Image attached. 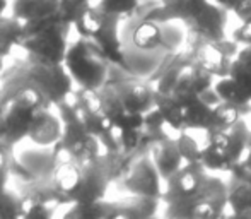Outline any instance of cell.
Listing matches in <instances>:
<instances>
[{
  "instance_id": "6da1fadb",
  "label": "cell",
  "mask_w": 251,
  "mask_h": 219,
  "mask_svg": "<svg viewBox=\"0 0 251 219\" xmlns=\"http://www.w3.org/2000/svg\"><path fill=\"white\" fill-rule=\"evenodd\" d=\"M63 65L77 87L100 91L109 81V62L93 40L79 38L69 47Z\"/></svg>"
},
{
  "instance_id": "7a4b0ae2",
  "label": "cell",
  "mask_w": 251,
  "mask_h": 219,
  "mask_svg": "<svg viewBox=\"0 0 251 219\" xmlns=\"http://www.w3.org/2000/svg\"><path fill=\"white\" fill-rule=\"evenodd\" d=\"M55 108L58 110V115L63 122V134L56 147L63 154L79 161V163L96 160L102 153L100 139L87 130V127L84 125V122L80 120L79 113L70 103V100L62 101Z\"/></svg>"
},
{
  "instance_id": "3957f363",
  "label": "cell",
  "mask_w": 251,
  "mask_h": 219,
  "mask_svg": "<svg viewBox=\"0 0 251 219\" xmlns=\"http://www.w3.org/2000/svg\"><path fill=\"white\" fill-rule=\"evenodd\" d=\"M23 79L33 82L40 87L41 93L47 96L53 107H56L62 101H67L74 93V79L70 77L69 70L63 63L51 65V63H33L26 62V67L19 70Z\"/></svg>"
},
{
  "instance_id": "277c9868",
  "label": "cell",
  "mask_w": 251,
  "mask_h": 219,
  "mask_svg": "<svg viewBox=\"0 0 251 219\" xmlns=\"http://www.w3.org/2000/svg\"><path fill=\"white\" fill-rule=\"evenodd\" d=\"M69 26L56 24V26L47 27L34 34L26 36L21 50L26 54V62L33 63H58L65 62V55L69 50Z\"/></svg>"
},
{
  "instance_id": "5b68a950",
  "label": "cell",
  "mask_w": 251,
  "mask_h": 219,
  "mask_svg": "<svg viewBox=\"0 0 251 219\" xmlns=\"http://www.w3.org/2000/svg\"><path fill=\"white\" fill-rule=\"evenodd\" d=\"M122 187L130 195L142 197H155L161 199L164 189H162V178L155 168L154 161L151 160V154H139L133 160L132 168L122 180Z\"/></svg>"
},
{
  "instance_id": "8992f818",
  "label": "cell",
  "mask_w": 251,
  "mask_h": 219,
  "mask_svg": "<svg viewBox=\"0 0 251 219\" xmlns=\"http://www.w3.org/2000/svg\"><path fill=\"white\" fill-rule=\"evenodd\" d=\"M101 154L96 160L80 163L82 180H80L77 192L74 193L72 202H100V200H104L111 180H109L106 166L102 163Z\"/></svg>"
},
{
  "instance_id": "52a82bcc",
  "label": "cell",
  "mask_w": 251,
  "mask_h": 219,
  "mask_svg": "<svg viewBox=\"0 0 251 219\" xmlns=\"http://www.w3.org/2000/svg\"><path fill=\"white\" fill-rule=\"evenodd\" d=\"M120 94L123 107L128 113H149L155 108V89L147 82L137 79L108 81Z\"/></svg>"
},
{
  "instance_id": "ba28073f",
  "label": "cell",
  "mask_w": 251,
  "mask_h": 219,
  "mask_svg": "<svg viewBox=\"0 0 251 219\" xmlns=\"http://www.w3.org/2000/svg\"><path fill=\"white\" fill-rule=\"evenodd\" d=\"M161 199L142 195H126L123 199L106 202L104 219H149L157 216Z\"/></svg>"
},
{
  "instance_id": "9c48e42d",
  "label": "cell",
  "mask_w": 251,
  "mask_h": 219,
  "mask_svg": "<svg viewBox=\"0 0 251 219\" xmlns=\"http://www.w3.org/2000/svg\"><path fill=\"white\" fill-rule=\"evenodd\" d=\"M51 108L53 107H45L38 110L33 122H31L29 132H27V139L34 146L45 147V149L55 147L60 142L63 134L62 118H60L58 113H53Z\"/></svg>"
},
{
  "instance_id": "30bf717a",
  "label": "cell",
  "mask_w": 251,
  "mask_h": 219,
  "mask_svg": "<svg viewBox=\"0 0 251 219\" xmlns=\"http://www.w3.org/2000/svg\"><path fill=\"white\" fill-rule=\"evenodd\" d=\"M58 154V160H56L55 166H53L51 173H50V178L55 185L56 192L63 197L65 200V206L67 204L72 202V197L74 193L77 192L80 185V180H82V166H80L79 161L72 160L69 158L67 154H63L58 147H53Z\"/></svg>"
},
{
  "instance_id": "8fae6325",
  "label": "cell",
  "mask_w": 251,
  "mask_h": 219,
  "mask_svg": "<svg viewBox=\"0 0 251 219\" xmlns=\"http://www.w3.org/2000/svg\"><path fill=\"white\" fill-rule=\"evenodd\" d=\"M208 171L201 163H185L173 178L166 182L164 193L181 197H193L201 192L207 182Z\"/></svg>"
},
{
  "instance_id": "7c38bea8",
  "label": "cell",
  "mask_w": 251,
  "mask_h": 219,
  "mask_svg": "<svg viewBox=\"0 0 251 219\" xmlns=\"http://www.w3.org/2000/svg\"><path fill=\"white\" fill-rule=\"evenodd\" d=\"M149 154L155 168H157L159 175H161L162 182H168L169 178H173L185 164L176 139L162 137V139L154 140L149 146Z\"/></svg>"
},
{
  "instance_id": "4fadbf2b",
  "label": "cell",
  "mask_w": 251,
  "mask_h": 219,
  "mask_svg": "<svg viewBox=\"0 0 251 219\" xmlns=\"http://www.w3.org/2000/svg\"><path fill=\"white\" fill-rule=\"evenodd\" d=\"M122 17L120 16H113V14H106V21L102 24L101 31L93 38V41L101 48V52L106 55V58L113 63V65H122L125 69L126 62H125V55L122 52V41H120V34H118V26Z\"/></svg>"
},
{
  "instance_id": "5bb4252c",
  "label": "cell",
  "mask_w": 251,
  "mask_h": 219,
  "mask_svg": "<svg viewBox=\"0 0 251 219\" xmlns=\"http://www.w3.org/2000/svg\"><path fill=\"white\" fill-rule=\"evenodd\" d=\"M188 24L199 36L205 38L207 41L219 43L224 40V16H222L221 5H217V3L208 2L203 12Z\"/></svg>"
},
{
  "instance_id": "9a60e30c",
  "label": "cell",
  "mask_w": 251,
  "mask_h": 219,
  "mask_svg": "<svg viewBox=\"0 0 251 219\" xmlns=\"http://www.w3.org/2000/svg\"><path fill=\"white\" fill-rule=\"evenodd\" d=\"M193 60L200 63L203 69H207L215 79L229 76V67H231L232 62V58L222 50L221 45L212 43V41H207L203 47H200Z\"/></svg>"
},
{
  "instance_id": "2e32d148",
  "label": "cell",
  "mask_w": 251,
  "mask_h": 219,
  "mask_svg": "<svg viewBox=\"0 0 251 219\" xmlns=\"http://www.w3.org/2000/svg\"><path fill=\"white\" fill-rule=\"evenodd\" d=\"M132 45L139 52H157L164 48V31L161 27V23L146 19L144 17L132 31Z\"/></svg>"
},
{
  "instance_id": "e0dca14e",
  "label": "cell",
  "mask_w": 251,
  "mask_h": 219,
  "mask_svg": "<svg viewBox=\"0 0 251 219\" xmlns=\"http://www.w3.org/2000/svg\"><path fill=\"white\" fill-rule=\"evenodd\" d=\"M60 0H12L10 16L23 23L41 19L58 12Z\"/></svg>"
},
{
  "instance_id": "ac0fdd59",
  "label": "cell",
  "mask_w": 251,
  "mask_h": 219,
  "mask_svg": "<svg viewBox=\"0 0 251 219\" xmlns=\"http://www.w3.org/2000/svg\"><path fill=\"white\" fill-rule=\"evenodd\" d=\"M26 40V26L23 21L12 16H3L0 19V56L9 58L17 48H23Z\"/></svg>"
},
{
  "instance_id": "d6986e66",
  "label": "cell",
  "mask_w": 251,
  "mask_h": 219,
  "mask_svg": "<svg viewBox=\"0 0 251 219\" xmlns=\"http://www.w3.org/2000/svg\"><path fill=\"white\" fill-rule=\"evenodd\" d=\"M212 111L214 108L208 107L200 98L190 103L185 107L183 113V130H210Z\"/></svg>"
},
{
  "instance_id": "ffe728a7",
  "label": "cell",
  "mask_w": 251,
  "mask_h": 219,
  "mask_svg": "<svg viewBox=\"0 0 251 219\" xmlns=\"http://www.w3.org/2000/svg\"><path fill=\"white\" fill-rule=\"evenodd\" d=\"M214 89L217 91V94L221 96L222 101L232 103L243 110L251 108V96L231 76L217 77L214 82Z\"/></svg>"
},
{
  "instance_id": "44dd1931",
  "label": "cell",
  "mask_w": 251,
  "mask_h": 219,
  "mask_svg": "<svg viewBox=\"0 0 251 219\" xmlns=\"http://www.w3.org/2000/svg\"><path fill=\"white\" fill-rule=\"evenodd\" d=\"M227 209L231 213L251 211V182L232 176L227 183Z\"/></svg>"
},
{
  "instance_id": "7402d4cb",
  "label": "cell",
  "mask_w": 251,
  "mask_h": 219,
  "mask_svg": "<svg viewBox=\"0 0 251 219\" xmlns=\"http://www.w3.org/2000/svg\"><path fill=\"white\" fill-rule=\"evenodd\" d=\"M100 96H101V108H102V115L106 116L109 123L113 127H116L122 118L126 115V110L123 107L122 100H120V94L116 93L115 86L111 82H106L104 86L100 89Z\"/></svg>"
},
{
  "instance_id": "603a6c76",
  "label": "cell",
  "mask_w": 251,
  "mask_h": 219,
  "mask_svg": "<svg viewBox=\"0 0 251 219\" xmlns=\"http://www.w3.org/2000/svg\"><path fill=\"white\" fill-rule=\"evenodd\" d=\"M155 108L162 115L166 122V127L173 130H183V113L185 108L171 96V94H162L155 91Z\"/></svg>"
},
{
  "instance_id": "cb8c5ba5",
  "label": "cell",
  "mask_w": 251,
  "mask_h": 219,
  "mask_svg": "<svg viewBox=\"0 0 251 219\" xmlns=\"http://www.w3.org/2000/svg\"><path fill=\"white\" fill-rule=\"evenodd\" d=\"M229 76L251 96V45H245L232 58Z\"/></svg>"
},
{
  "instance_id": "d4e9b609",
  "label": "cell",
  "mask_w": 251,
  "mask_h": 219,
  "mask_svg": "<svg viewBox=\"0 0 251 219\" xmlns=\"http://www.w3.org/2000/svg\"><path fill=\"white\" fill-rule=\"evenodd\" d=\"M106 202H70L63 206V211L55 219H104Z\"/></svg>"
},
{
  "instance_id": "484cf974",
  "label": "cell",
  "mask_w": 251,
  "mask_h": 219,
  "mask_svg": "<svg viewBox=\"0 0 251 219\" xmlns=\"http://www.w3.org/2000/svg\"><path fill=\"white\" fill-rule=\"evenodd\" d=\"M104 21H106V14L102 12L101 9H98L96 3H93V5L77 19V23L74 24L72 27L75 29V33L79 34V38L93 40L101 31Z\"/></svg>"
},
{
  "instance_id": "4316f807",
  "label": "cell",
  "mask_w": 251,
  "mask_h": 219,
  "mask_svg": "<svg viewBox=\"0 0 251 219\" xmlns=\"http://www.w3.org/2000/svg\"><path fill=\"white\" fill-rule=\"evenodd\" d=\"M27 207L17 190H0V219H23Z\"/></svg>"
},
{
  "instance_id": "83f0119b",
  "label": "cell",
  "mask_w": 251,
  "mask_h": 219,
  "mask_svg": "<svg viewBox=\"0 0 251 219\" xmlns=\"http://www.w3.org/2000/svg\"><path fill=\"white\" fill-rule=\"evenodd\" d=\"M176 142H178V149L185 163H200L207 137L203 142H200L197 137H193V130H181L179 136L176 137Z\"/></svg>"
},
{
  "instance_id": "f1b7e54d",
  "label": "cell",
  "mask_w": 251,
  "mask_h": 219,
  "mask_svg": "<svg viewBox=\"0 0 251 219\" xmlns=\"http://www.w3.org/2000/svg\"><path fill=\"white\" fill-rule=\"evenodd\" d=\"M241 110L243 108L236 107L232 103H227V101L219 103L217 107H214V111H212L210 130H227L231 127H234L241 120Z\"/></svg>"
},
{
  "instance_id": "f546056e",
  "label": "cell",
  "mask_w": 251,
  "mask_h": 219,
  "mask_svg": "<svg viewBox=\"0 0 251 219\" xmlns=\"http://www.w3.org/2000/svg\"><path fill=\"white\" fill-rule=\"evenodd\" d=\"M93 5V0H60L58 16L62 17L63 24L72 27L80 16Z\"/></svg>"
},
{
  "instance_id": "4dcf8cb0",
  "label": "cell",
  "mask_w": 251,
  "mask_h": 219,
  "mask_svg": "<svg viewBox=\"0 0 251 219\" xmlns=\"http://www.w3.org/2000/svg\"><path fill=\"white\" fill-rule=\"evenodd\" d=\"M94 3L104 14H113L120 17L133 16L135 10L139 9V0H98Z\"/></svg>"
},
{
  "instance_id": "1f68e13d",
  "label": "cell",
  "mask_w": 251,
  "mask_h": 219,
  "mask_svg": "<svg viewBox=\"0 0 251 219\" xmlns=\"http://www.w3.org/2000/svg\"><path fill=\"white\" fill-rule=\"evenodd\" d=\"M9 149L5 144H0V190L7 187V180L12 175L10 173V163H12V156H9Z\"/></svg>"
},
{
  "instance_id": "d6a6232c",
  "label": "cell",
  "mask_w": 251,
  "mask_h": 219,
  "mask_svg": "<svg viewBox=\"0 0 251 219\" xmlns=\"http://www.w3.org/2000/svg\"><path fill=\"white\" fill-rule=\"evenodd\" d=\"M60 207H53V206H31L27 207L26 214L23 219H55L56 213H58Z\"/></svg>"
},
{
  "instance_id": "836d02e7",
  "label": "cell",
  "mask_w": 251,
  "mask_h": 219,
  "mask_svg": "<svg viewBox=\"0 0 251 219\" xmlns=\"http://www.w3.org/2000/svg\"><path fill=\"white\" fill-rule=\"evenodd\" d=\"M234 41L243 45H251V19L243 21V24L234 31Z\"/></svg>"
},
{
  "instance_id": "e575fe53",
  "label": "cell",
  "mask_w": 251,
  "mask_h": 219,
  "mask_svg": "<svg viewBox=\"0 0 251 219\" xmlns=\"http://www.w3.org/2000/svg\"><path fill=\"white\" fill-rule=\"evenodd\" d=\"M200 100L201 101H205V103L208 105V107H217L219 103H222V100H221V96L217 94V91L214 89V86L210 87V89H207V91H203V93L200 94Z\"/></svg>"
},
{
  "instance_id": "d590c367",
  "label": "cell",
  "mask_w": 251,
  "mask_h": 219,
  "mask_svg": "<svg viewBox=\"0 0 251 219\" xmlns=\"http://www.w3.org/2000/svg\"><path fill=\"white\" fill-rule=\"evenodd\" d=\"M224 219H251V211H245V213H229V214H226Z\"/></svg>"
},
{
  "instance_id": "8d00e7d4",
  "label": "cell",
  "mask_w": 251,
  "mask_h": 219,
  "mask_svg": "<svg viewBox=\"0 0 251 219\" xmlns=\"http://www.w3.org/2000/svg\"><path fill=\"white\" fill-rule=\"evenodd\" d=\"M243 166H245L248 171H251V139H250V147H248V153H246L245 160H243Z\"/></svg>"
},
{
  "instance_id": "74e56055",
  "label": "cell",
  "mask_w": 251,
  "mask_h": 219,
  "mask_svg": "<svg viewBox=\"0 0 251 219\" xmlns=\"http://www.w3.org/2000/svg\"><path fill=\"white\" fill-rule=\"evenodd\" d=\"M9 0H0V19H2L3 16H5L7 9H9Z\"/></svg>"
},
{
  "instance_id": "f35d334b",
  "label": "cell",
  "mask_w": 251,
  "mask_h": 219,
  "mask_svg": "<svg viewBox=\"0 0 251 219\" xmlns=\"http://www.w3.org/2000/svg\"><path fill=\"white\" fill-rule=\"evenodd\" d=\"M149 219H159L157 216H152V218H149Z\"/></svg>"
},
{
  "instance_id": "ab89813d",
  "label": "cell",
  "mask_w": 251,
  "mask_h": 219,
  "mask_svg": "<svg viewBox=\"0 0 251 219\" xmlns=\"http://www.w3.org/2000/svg\"><path fill=\"white\" fill-rule=\"evenodd\" d=\"M94 2H98V0H93V3H94Z\"/></svg>"
}]
</instances>
